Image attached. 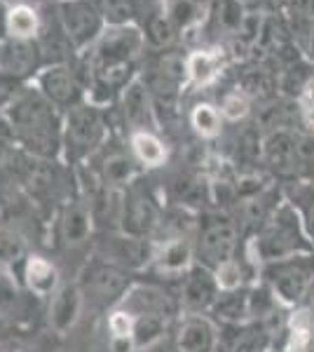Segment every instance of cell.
<instances>
[{
    "mask_svg": "<svg viewBox=\"0 0 314 352\" xmlns=\"http://www.w3.org/2000/svg\"><path fill=\"white\" fill-rule=\"evenodd\" d=\"M146 38L139 24L106 28L101 38L87 50V101L101 106L120 96L139 73Z\"/></svg>",
    "mask_w": 314,
    "mask_h": 352,
    "instance_id": "cell-1",
    "label": "cell"
},
{
    "mask_svg": "<svg viewBox=\"0 0 314 352\" xmlns=\"http://www.w3.org/2000/svg\"><path fill=\"white\" fill-rule=\"evenodd\" d=\"M5 124L26 155L56 160L64 139V113L49 104L36 87H21L8 99Z\"/></svg>",
    "mask_w": 314,
    "mask_h": 352,
    "instance_id": "cell-2",
    "label": "cell"
},
{
    "mask_svg": "<svg viewBox=\"0 0 314 352\" xmlns=\"http://www.w3.org/2000/svg\"><path fill=\"white\" fill-rule=\"evenodd\" d=\"M244 252L260 268L265 263L295 256V254H310L314 252V244L302 228L298 212L291 207V202L282 200L272 217L247 240Z\"/></svg>",
    "mask_w": 314,
    "mask_h": 352,
    "instance_id": "cell-3",
    "label": "cell"
},
{
    "mask_svg": "<svg viewBox=\"0 0 314 352\" xmlns=\"http://www.w3.org/2000/svg\"><path fill=\"white\" fill-rule=\"evenodd\" d=\"M106 146V118L101 106L92 101L73 106L64 113V139H61V157L80 167Z\"/></svg>",
    "mask_w": 314,
    "mask_h": 352,
    "instance_id": "cell-4",
    "label": "cell"
},
{
    "mask_svg": "<svg viewBox=\"0 0 314 352\" xmlns=\"http://www.w3.org/2000/svg\"><path fill=\"white\" fill-rule=\"evenodd\" d=\"M244 232L237 217L227 212L204 214L199 217L195 230V263L209 270L221 268L230 258H235L242 249Z\"/></svg>",
    "mask_w": 314,
    "mask_h": 352,
    "instance_id": "cell-5",
    "label": "cell"
},
{
    "mask_svg": "<svg viewBox=\"0 0 314 352\" xmlns=\"http://www.w3.org/2000/svg\"><path fill=\"white\" fill-rule=\"evenodd\" d=\"M258 280L272 289L282 305L298 308L314 282V252L295 254V256L260 265Z\"/></svg>",
    "mask_w": 314,
    "mask_h": 352,
    "instance_id": "cell-6",
    "label": "cell"
},
{
    "mask_svg": "<svg viewBox=\"0 0 314 352\" xmlns=\"http://www.w3.org/2000/svg\"><path fill=\"white\" fill-rule=\"evenodd\" d=\"M78 285L82 289L85 305L89 303L101 310H113L129 292L134 280H131V272L92 256L80 272Z\"/></svg>",
    "mask_w": 314,
    "mask_h": 352,
    "instance_id": "cell-7",
    "label": "cell"
},
{
    "mask_svg": "<svg viewBox=\"0 0 314 352\" xmlns=\"http://www.w3.org/2000/svg\"><path fill=\"white\" fill-rule=\"evenodd\" d=\"M153 252H155L153 240L127 235L122 230H101V235L92 242V256L127 272L148 270Z\"/></svg>",
    "mask_w": 314,
    "mask_h": 352,
    "instance_id": "cell-8",
    "label": "cell"
},
{
    "mask_svg": "<svg viewBox=\"0 0 314 352\" xmlns=\"http://www.w3.org/2000/svg\"><path fill=\"white\" fill-rule=\"evenodd\" d=\"M56 24L76 52H87L106 31L94 0H61L54 3Z\"/></svg>",
    "mask_w": 314,
    "mask_h": 352,
    "instance_id": "cell-9",
    "label": "cell"
},
{
    "mask_svg": "<svg viewBox=\"0 0 314 352\" xmlns=\"http://www.w3.org/2000/svg\"><path fill=\"white\" fill-rule=\"evenodd\" d=\"M162 214L164 207L159 197L148 186H141L139 181H134L122 192V212H120L117 230L134 237H144V240H153L159 228Z\"/></svg>",
    "mask_w": 314,
    "mask_h": 352,
    "instance_id": "cell-10",
    "label": "cell"
},
{
    "mask_svg": "<svg viewBox=\"0 0 314 352\" xmlns=\"http://www.w3.org/2000/svg\"><path fill=\"white\" fill-rule=\"evenodd\" d=\"M33 80H36L33 87L61 113L87 101V82L80 78V73L71 64L43 66Z\"/></svg>",
    "mask_w": 314,
    "mask_h": 352,
    "instance_id": "cell-11",
    "label": "cell"
},
{
    "mask_svg": "<svg viewBox=\"0 0 314 352\" xmlns=\"http://www.w3.org/2000/svg\"><path fill=\"white\" fill-rule=\"evenodd\" d=\"M43 68V54L36 41H5L0 43V94L8 99L16 92V85L36 78Z\"/></svg>",
    "mask_w": 314,
    "mask_h": 352,
    "instance_id": "cell-12",
    "label": "cell"
},
{
    "mask_svg": "<svg viewBox=\"0 0 314 352\" xmlns=\"http://www.w3.org/2000/svg\"><path fill=\"white\" fill-rule=\"evenodd\" d=\"M94 217L82 195H73L61 202L56 214V242L64 252H80L94 242Z\"/></svg>",
    "mask_w": 314,
    "mask_h": 352,
    "instance_id": "cell-13",
    "label": "cell"
},
{
    "mask_svg": "<svg viewBox=\"0 0 314 352\" xmlns=\"http://www.w3.org/2000/svg\"><path fill=\"white\" fill-rule=\"evenodd\" d=\"M92 160H96V164L89 167V172H92L96 176V181L108 190L124 192L134 181H139L141 167H139V162L134 160L129 148L124 151V148H117V146L108 148V144H106Z\"/></svg>",
    "mask_w": 314,
    "mask_h": 352,
    "instance_id": "cell-14",
    "label": "cell"
},
{
    "mask_svg": "<svg viewBox=\"0 0 314 352\" xmlns=\"http://www.w3.org/2000/svg\"><path fill=\"white\" fill-rule=\"evenodd\" d=\"M192 265H195V237H169L155 242L148 272L159 280L181 282Z\"/></svg>",
    "mask_w": 314,
    "mask_h": 352,
    "instance_id": "cell-15",
    "label": "cell"
},
{
    "mask_svg": "<svg viewBox=\"0 0 314 352\" xmlns=\"http://www.w3.org/2000/svg\"><path fill=\"white\" fill-rule=\"evenodd\" d=\"M221 294V285L216 272L195 263L179 282V303L183 315H209L216 298Z\"/></svg>",
    "mask_w": 314,
    "mask_h": 352,
    "instance_id": "cell-16",
    "label": "cell"
},
{
    "mask_svg": "<svg viewBox=\"0 0 314 352\" xmlns=\"http://www.w3.org/2000/svg\"><path fill=\"white\" fill-rule=\"evenodd\" d=\"M120 116L129 134L134 132H157V111L153 104V94L146 80L136 76L120 92Z\"/></svg>",
    "mask_w": 314,
    "mask_h": 352,
    "instance_id": "cell-17",
    "label": "cell"
},
{
    "mask_svg": "<svg viewBox=\"0 0 314 352\" xmlns=\"http://www.w3.org/2000/svg\"><path fill=\"white\" fill-rule=\"evenodd\" d=\"M115 308L127 310L131 317L159 315V317H167V320H174L181 312V303H179V294H171L164 287L136 285L134 282Z\"/></svg>",
    "mask_w": 314,
    "mask_h": 352,
    "instance_id": "cell-18",
    "label": "cell"
},
{
    "mask_svg": "<svg viewBox=\"0 0 314 352\" xmlns=\"http://www.w3.org/2000/svg\"><path fill=\"white\" fill-rule=\"evenodd\" d=\"M85 310V296L78 282H61L59 289L49 296L47 303V322L49 329L59 336H66L68 331L78 327Z\"/></svg>",
    "mask_w": 314,
    "mask_h": 352,
    "instance_id": "cell-19",
    "label": "cell"
},
{
    "mask_svg": "<svg viewBox=\"0 0 314 352\" xmlns=\"http://www.w3.org/2000/svg\"><path fill=\"white\" fill-rule=\"evenodd\" d=\"M171 340L174 352H214L218 345V324L209 315H181Z\"/></svg>",
    "mask_w": 314,
    "mask_h": 352,
    "instance_id": "cell-20",
    "label": "cell"
},
{
    "mask_svg": "<svg viewBox=\"0 0 314 352\" xmlns=\"http://www.w3.org/2000/svg\"><path fill=\"white\" fill-rule=\"evenodd\" d=\"M295 139L298 134H293L291 129H277L262 139L260 160L270 172L282 176L295 174Z\"/></svg>",
    "mask_w": 314,
    "mask_h": 352,
    "instance_id": "cell-21",
    "label": "cell"
},
{
    "mask_svg": "<svg viewBox=\"0 0 314 352\" xmlns=\"http://www.w3.org/2000/svg\"><path fill=\"white\" fill-rule=\"evenodd\" d=\"M227 64L225 50L211 47V50H195L186 56V73H188V87L207 89L223 76V68Z\"/></svg>",
    "mask_w": 314,
    "mask_h": 352,
    "instance_id": "cell-22",
    "label": "cell"
},
{
    "mask_svg": "<svg viewBox=\"0 0 314 352\" xmlns=\"http://www.w3.org/2000/svg\"><path fill=\"white\" fill-rule=\"evenodd\" d=\"M59 270L49 258L40 256V254H31L24 261V287L33 298L45 300L59 289Z\"/></svg>",
    "mask_w": 314,
    "mask_h": 352,
    "instance_id": "cell-23",
    "label": "cell"
},
{
    "mask_svg": "<svg viewBox=\"0 0 314 352\" xmlns=\"http://www.w3.org/2000/svg\"><path fill=\"white\" fill-rule=\"evenodd\" d=\"M249 287L221 289L214 308L209 310L211 320L216 324H242V322H249Z\"/></svg>",
    "mask_w": 314,
    "mask_h": 352,
    "instance_id": "cell-24",
    "label": "cell"
},
{
    "mask_svg": "<svg viewBox=\"0 0 314 352\" xmlns=\"http://www.w3.org/2000/svg\"><path fill=\"white\" fill-rule=\"evenodd\" d=\"M129 151L141 169H162L169 160V148L157 132L129 134Z\"/></svg>",
    "mask_w": 314,
    "mask_h": 352,
    "instance_id": "cell-25",
    "label": "cell"
},
{
    "mask_svg": "<svg viewBox=\"0 0 314 352\" xmlns=\"http://www.w3.org/2000/svg\"><path fill=\"white\" fill-rule=\"evenodd\" d=\"M282 352H314V312L298 305L287 320Z\"/></svg>",
    "mask_w": 314,
    "mask_h": 352,
    "instance_id": "cell-26",
    "label": "cell"
},
{
    "mask_svg": "<svg viewBox=\"0 0 314 352\" xmlns=\"http://www.w3.org/2000/svg\"><path fill=\"white\" fill-rule=\"evenodd\" d=\"M43 24L38 5H12L8 12V41H38Z\"/></svg>",
    "mask_w": 314,
    "mask_h": 352,
    "instance_id": "cell-27",
    "label": "cell"
},
{
    "mask_svg": "<svg viewBox=\"0 0 314 352\" xmlns=\"http://www.w3.org/2000/svg\"><path fill=\"white\" fill-rule=\"evenodd\" d=\"M162 10L181 36L202 24L209 12V5L195 3V0H162Z\"/></svg>",
    "mask_w": 314,
    "mask_h": 352,
    "instance_id": "cell-28",
    "label": "cell"
},
{
    "mask_svg": "<svg viewBox=\"0 0 314 352\" xmlns=\"http://www.w3.org/2000/svg\"><path fill=\"white\" fill-rule=\"evenodd\" d=\"M141 31H144L146 45L153 50H171L174 43L179 41V31L174 28L162 8L146 16V24L141 26Z\"/></svg>",
    "mask_w": 314,
    "mask_h": 352,
    "instance_id": "cell-29",
    "label": "cell"
},
{
    "mask_svg": "<svg viewBox=\"0 0 314 352\" xmlns=\"http://www.w3.org/2000/svg\"><path fill=\"white\" fill-rule=\"evenodd\" d=\"M167 317L159 315H141L134 317V333H131V343H134V352L136 350H146L153 348V345L162 343L167 338V327H169Z\"/></svg>",
    "mask_w": 314,
    "mask_h": 352,
    "instance_id": "cell-30",
    "label": "cell"
},
{
    "mask_svg": "<svg viewBox=\"0 0 314 352\" xmlns=\"http://www.w3.org/2000/svg\"><path fill=\"white\" fill-rule=\"evenodd\" d=\"M188 120H190L192 132H195L199 139H207V141L218 139L223 132V124H225L218 106L209 104V101H199V104L192 106Z\"/></svg>",
    "mask_w": 314,
    "mask_h": 352,
    "instance_id": "cell-31",
    "label": "cell"
},
{
    "mask_svg": "<svg viewBox=\"0 0 314 352\" xmlns=\"http://www.w3.org/2000/svg\"><path fill=\"white\" fill-rule=\"evenodd\" d=\"M209 16L218 31L232 38L242 26L244 16H247V8L239 0H211L209 3Z\"/></svg>",
    "mask_w": 314,
    "mask_h": 352,
    "instance_id": "cell-32",
    "label": "cell"
},
{
    "mask_svg": "<svg viewBox=\"0 0 314 352\" xmlns=\"http://www.w3.org/2000/svg\"><path fill=\"white\" fill-rule=\"evenodd\" d=\"M24 312H26V296L16 287L10 270H0V317L14 322Z\"/></svg>",
    "mask_w": 314,
    "mask_h": 352,
    "instance_id": "cell-33",
    "label": "cell"
},
{
    "mask_svg": "<svg viewBox=\"0 0 314 352\" xmlns=\"http://www.w3.org/2000/svg\"><path fill=\"white\" fill-rule=\"evenodd\" d=\"M101 19L106 28H120V26H134L136 24V0H94Z\"/></svg>",
    "mask_w": 314,
    "mask_h": 352,
    "instance_id": "cell-34",
    "label": "cell"
},
{
    "mask_svg": "<svg viewBox=\"0 0 314 352\" xmlns=\"http://www.w3.org/2000/svg\"><path fill=\"white\" fill-rule=\"evenodd\" d=\"M287 202L298 212L307 237L314 244V184H295L287 190Z\"/></svg>",
    "mask_w": 314,
    "mask_h": 352,
    "instance_id": "cell-35",
    "label": "cell"
},
{
    "mask_svg": "<svg viewBox=\"0 0 314 352\" xmlns=\"http://www.w3.org/2000/svg\"><path fill=\"white\" fill-rule=\"evenodd\" d=\"M251 104H254V99L244 89L235 87L227 94H223L218 111L225 122H242L251 116Z\"/></svg>",
    "mask_w": 314,
    "mask_h": 352,
    "instance_id": "cell-36",
    "label": "cell"
},
{
    "mask_svg": "<svg viewBox=\"0 0 314 352\" xmlns=\"http://www.w3.org/2000/svg\"><path fill=\"white\" fill-rule=\"evenodd\" d=\"M26 261V242L14 228H0V270H10L12 263Z\"/></svg>",
    "mask_w": 314,
    "mask_h": 352,
    "instance_id": "cell-37",
    "label": "cell"
},
{
    "mask_svg": "<svg viewBox=\"0 0 314 352\" xmlns=\"http://www.w3.org/2000/svg\"><path fill=\"white\" fill-rule=\"evenodd\" d=\"M300 116H302V122L310 129H314V78L300 92Z\"/></svg>",
    "mask_w": 314,
    "mask_h": 352,
    "instance_id": "cell-38",
    "label": "cell"
},
{
    "mask_svg": "<svg viewBox=\"0 0 314 352\" xmlns=\"http://www.w3.org/2000/svg\"><path fill=\"white\" fill-rule=\"evenodd\" d=\"M8 12H10V5H5L0 0V43L8 41Z\"/></svg>",
    "mask_w": 314,
    "mask_h": 352,
    "instance_id": "cell-39",
    "label": "cell"
},
{
    "mask_svg": "<svg viewBox=\"0 0 314 352\" xmlns=\"http://www.w3.org/2000/svg\"><path fill=\"white\" fill-rule=\"evenodd\" d=\"M302 308H307V310H312L314 312V282L310 285V289H307V294H305V298H302Z\"/></svg>",
    "mask_w": 314,
    "mask_h": 352,
    "instance_id": "cell-40",
    "label": "cell"
},
{
    "mask_svg": "<svg viewBox=\"0 0 314 352\" xmlns=\"http://www.w3.org/2000/svg\"><path fill=\"white\" fill-rule=\"evenodd\" d=\"M3 3L12 8V5H38L40 0H3Z\"/></svg>",
    "mask_w": 314,
    "mask_h": 352,
    "instance_id": "cell-41",
    "label": "cell"
},
{
    "mask_svg": "<svg viewBox=\"0 0 314 352\" xmlns=\"http://www.w3.org/2000/svg\"><path fill=\"white\" fill-rule=\"evenodd\" d=\"M310 56L314 59V31H312V38H310Z\"/></svg>",
    "mask_w": 314,
    "mask_h": 352,
    "instance_id": "cell-42",
    "label": "cell"
},
{
    "mask_svg": "<svg viewBox=\"0 0 314 352\" xmlns=\"http://www.w3.org/2000/svg\"><path fill=\"white\" fill-rule=\"evenodd\" d=\"M195 3H202V5H209L211 0H195Z\"/></svg>",
    "mask_w": 314,
    "mask_h": 352,
    "instance_id": "cell-43",
    "label": "cell"
},
{
    "mask_svg": "<svg viewBox=\"0 0 314 352\" xmlns=\"http://www.w3.org/2000/svg\"><path fill=\"white\" fill-rule=\"evenodd\" d=\"M262 352H279V350H262Z\"/></svg>",
    "mask_w": 314,
    "mask_h": 352,
    "instance_id": "cell-44",
    "label": "cell"
},
{
    "mask_svg": "<svg viewBox=\"0 0 314 352\" xmlns=\"http://www.w3.org/2000/svg\"><path fill=\"white\" fill-rule=\"evenodd\" d=\"M54 3H61V0H54Z\"/></svg>",
    "mask_w": 314,
    "mask_h": 352,
    "instance_id": "cell-45",
    "label": "cell"
}]
</instances>
